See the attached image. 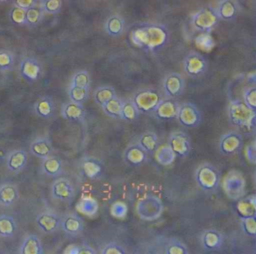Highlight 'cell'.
I'll list each match as a JSON object with an SVG mask.
<instances>
[{
  "label": "cell",
  "mask_w": 256,
  "mask_h": 254,
  "mask_svg": "<svg viewBox=\"0 0 256 254\" xmlns=\"http://www.w3.org/2000/svg\"><path fill=\"white\" fill-rule=\"evenodd\" d=\"M130 39L138 48L154 53L166 47L169 41V32L162 25H140L132 30Z\"/></svg>",
  "instance_id": "1"
},
{
  "label": "cell",
  "mask_w": 256,
  "mask_h": 254,
  "mask_svg": "<svg viewBox=\"0 0 256 254\" xmlns=\"http://www.w3.org/2000/svg\"><path fill=\"white\" fill-rule=\"evenodd\" d=\"M228 113L230 123L240 129L250 131L256 125V110L250 108L240 100L230 101Z\"/></svg>",
  "instance_id": "2"
},
{
  "label": "cell",
  "mask_w": 256,
  "mask_h": 254,
  "mask_svg": "<svg viewBox=\"0 0 256 254\" xmlns=\"http://www.w3.org/2000/svg\"><path fill=\"white\" fill-rule=\"evenodd\" d=\"M194 176L199 188L206 192H214L221 184L220 170L210 163H202L198 166Z\"/></svg>",
  "instance_id": "3"
},
{
  "label": "cell",
  "mask_w": 256,
  "mask_h": 254,
  "mask_svg": "<svg viewBox=\"0 0 256 254\" xmlns=\"http://www.w3.org/2000/svg\"><path fill=\"white\" fill-rule=\"evenodd\" d=\"M221 184L224 194L230 200H240L246 192V180L238 170H230L221 180Z\"/></svg>",
  "instance_id": "4"
},
{
  "label": "cell",
  "mask_w": 256,
  "mask_h": 254,
  "mask_svg": "<svg viewBox=\"0 0 256 254\" xmlns=\"http://www.w3.org/2000/svg\"><path fill=\"white\" fill-rule=\"evenodd\" d=\"M136 212L142 221L152 222L161 218L164 205L156 196L146 195L136 203Z\"/></svg>",
  "instance_id": "5"
},
{
  "label": "cell",
  "mask_w": 256,
  "mask_h": 254,
  "mask_svg": "<svg viewBox=\"0 0 256 254\" xmlns=\"http://www.w3.org/2000/svg\"><path fill=\"white\" fill-rule=\"evenodd\" d=\"M162 99L161 93L156 89H144L136 92L132 101L139 113H150L154 111Z\"/></svg>",
  "instance_id": "6"
},
{
  "label": "cell",
  "mask_w": 256,
  "mask_h": 254,
  "mask_svg": "<svg viewBox=\"0 0 256 254\" xmlns=\"http://www.w3.org/2000/svg\"><path fill=\"white\" fill-rule=\"evenodd\" d=\"M178 122L186 128H197L202 122V115L196 104L185 102L179 104L178 116Z\"/></svg>",
  "instance_id": "7"
},
{
  "label": "cell",
  "mask_w": 256,
  "mask_h": 254,
  "mask_svg": "<svg viewBox=\"0 0 256 254\" xmlns=\"http://www.w3.org/2000/svg\"><path fill=\"white\" fill-rule=\"evenodd\" d=\"M50 194L54 200L68 203L76 197V188L70 179L60 176L52 184Z\"/></svg>",
  "instance_id": "8"
},
{
  "label": "cell",
  "mask_w": 256,
  "mask_h": 254,
  "mask_svg": "<svg viewBox=\"0 0 256 254\" xmlns=\"http://www.w3.org/2000/svg\"><path fill=\"white\" fill-rule=\"evenodd\" d=\"M208 68L206 58L198 52H190L184 61V69L187 75L191 77H198L203 75Z\"/></svg>",
  "instance_id": "9"
},
{
  "label": "cell",
  "mask_w": 256,
  "mask_h": 254,
  "mask_svg": "<svg viewBox=\"0 0 256 254\" xmlns=\"http://www.w3.org/2000/svg\"><path fill=\"white\" fill-rule=\"evenodd\" d=\"M218 19L216 11L210 8H203L194 14L192 25L196 30L209 33L218 23Z\"/></svg>",
  "instance_id": "10"
},
{
  "label": "cell",
  "mask_w": 256,
  "mask_h": 254,
  "mask_svg": "<svg viewBox=\"0 0 256 254\" xmlns=\"http://www.w3.org/2000/svg\"><path fill=\"white\" fill-rule=\"evenodd\" d=\"M168 144L174 152L176 157L185 158L191 153V140L188 134H186L184 131H173L169 135Z\"/></svg>",
  "instance_id": "11"
},
{
  "label": "cell",
  "mask_w": 256,
  "mask_h": 254,
  "mask_svg": "<svg viewBox=\"0 0 256 254\" xmlns=\"http://www.w3.org/2000/svg\"><path fill=\"white\" fill-rule=\"evenodd\" d=\"M163 90L168 98H179L185 90V80L179 73H170L164 77L163 81Z\"/></svg>",
  "instance_id": "12"
},
{
  "label": "cell",
  "mask_w": 256,
  "mask_h": 254,
  "mask_svg": "<svg viewBox=\"0 0 256 254\" xmlns=\"http://www.w3.org/2000/svg\"><path fill=\"white\" fill-rule=\"evenodd\" d=\"M84 228V221L77 214H67L61 218L60 229L68 237H78Z\"/></svg>",
  "instance_id": "13"
},
{
  "label": "cell",
  "mask_w": 256,
  "mask_h": 254,
  "mask_svg": "<svg viewBox=\"0 0 256 254\" xmlns=\"http://www.w3.org/2000/svg\"><path fill=\"white\" fill-rule=\"evenodd\" d=\"M242 146V136L235 131H230L222 136L218 142V149L222 153L226 155H234L241 150Z\"/></svg>",
  "instance_id": "14"
},
{
  "label": "cell",
  "mask_w": 256,
  "mask_h": 254,
  "mask_svg": "<svg viewBox=\"0 0 256 254\" xmlns=\"http://www.w3.org/2000/svg\"><path fill=\"white\" fill-rule=\"evenodd\" d=\"M36 223L42 232L52 234L60 229L61 217L54 212H44L37 216Z\"/></svg>",
  "instance_id": "15"
},
{
  "label": "cell",
  "mask_w": 256,
  "mask_h": 254,
  "mask_svg": "<svg viewBox=\"0 0 256 254\" xmlns=\"http://www.w3.org/2000/svg\"><path fill=\"white\" fill-rule=\"evenodd\" d=\"M178 108L179 104L174 99L167 98L160 101L152 113L160 120H172L176 119Z\"/></svg>",
  "instance_id": "16"
},
{
  "label": "cell",
  "mask_w": 256,
  "mask_h": 254,
  "mask_svg": "<svg viewBox=\"0 0 256 254\" xmlns=\"http://www.w3.org/2000/svg\"><path fill=\"white\" fill-rule=\"evenodd\" d=\"M200 245L206 251H217L224 245V236L221 232L214 229L205 230L200 236Z\"/></svg>",
  "instance_id": "17"
},
{
  "label": "cell",
  "mask_w": 256,
  "mask_h": 254,
  "mask_svg": "<svg viewBox=\"0 0 256 254\" xmlns=\"http://www.w3.org/2000/svg\"><path fill=\"white\" fill-rule=\"evenodd\" d=\"M20 74L25 80L35 82L41 75V64L34 58H25L20 62Z\"/></svg>",
  "instance_id": "18"
},
{
  "label": "cell",
  "mask_w": 256,
  "mask_h": 254,
  "mask_svg": "<svg viewBox=\"0 0 256 254\" xmlns=\"http://www.w3.org/2000/svg\"><path fill=\"white\" fill-rule=\"evenodd\" d=\"M61 114L66 120L80 122L84 121L86 112L84 104L70 101V102L64 104Z\"/></svg>",
  "instance_id": "19"
},
{
  "label": "cell",
  "mask_w": 256,
  "mask_h": 254,
  "mask_svg": "<svg viewBox=\"0 0 256 254\" xmlns=\"http://www.w3.org/2000/svg\"><path fill=\"white\" fill-rule=\"evenodd\" d=\"M28 163V154L22 149L12 151L6 158V167L10 172L20 173Z\"/></svg>",
  "instance_id": "20"
},
{
  "label": "cell",
  "mask_w": 256,
  "mask_h": 254,
  "mask_svg": "<svg viewBox=\"0 0 256 254\" xmlns=\"http://www.w3.org/2000/svg\"><path fill=\"white\" fill-rule=\"evenodd\" d=\"M30 151L34 156L43 160L53 155L54 148L49 139L40 137L31 143Z\"/></svg>",
  "instance_id": "21"
},
{
  "label": "cell",
  "mask_w": 256,
  "mask_h": 254,
  "mask_svg": "<svg viewBox=\"0 0 256 254\" xmlns=\"http://www.w3.org/2000/svg\"><path fill=\"white\" fill-rule=\"evenodd\" d=\"M34 111L42 119H49L53 117L56 111V105L53 98L49 96L40 98L34 105Z\"/></svg>",
  "instance_id": "22"
},
{
  "label": "cell",
  "mask_w": 256,
  "mask_h": 254,
  "mask_svg": "<svg viewBox=\"0 0 256 254\" xmlns=\"http://www.w3.org/2000/svg\"><path fill=\"white\" fill-rule=\"evenodd\" d=\"M148 154L144 150L138 143L130 145L124 152V158L132 165H140L148 158Z\"/></svg>",
  "instance_id": "23"
},
{
  "label": "cell",
  "mask_w": 256,
  "mask_h": 254,
  "mask_svg": "<svg viewBox=\"0 0 256 254\" xmlns=\"http://www.w3.org/2000/svg\"><path fill=\"white\" fill-rule=\"evenodd\" d=\"M41 170L43 174L49 177L58 178L60 177L64 172V164L60 158L52 155L42 160Z\"/></svg>",
  "instance_id": "24"
},
{
  "label": "cell",
  "mask_w": 256,
  "mask_h": 254,
  "mask_svg": "<svg viewBox=\"0 0 256 254\" xmlns=\"http://www.w3.org/2000/svg\"><path fill=\"white\" fill-rule=\"evenodd\" d=\"M19 199L18 187L12 183L0 185V206L10 207Z\"/></svg>",
  "instance_id": "25"
},
{
  "label": "cell",
  "mask_w": 256,
  "mask_h": 254,
  "mask_svg": "<svg viewBox=\"0 0 256 254\" xmlns=\"http://www.w3.org/2000/svg\"><path fill=\"white\" fill-rule=\"evenodd\" d=\"M44 253L42 242L36 235L26 236L22 242L20 248L22 254H43Z\"/></svg>",
  "instance_id": "26"
},
{
  "label": "cell",
  "mask_w": 256,
  "mask_h": 254,
  "mask_svg": "<svg viewBox=\"0 0 256 254\" xmlns=\"http://www.w3.org/2000/svg\"><path fill=\"white\" fill-rule=\"evenodd\" d=\"M256 196L254 194L248 196L245 198H241L238 200L236 204V212L242 218L256 217Z\"/></svg>",
  "instance_id": "27"
},
{
  "label": "cell",
  "mask_w": 256,
  "mask_h": 254,
  "mask_svg": "<svg viewBox=\"0 0 256 254\" xmlns=\"http://www.w3.org/2000/svg\"><path fill=\"white\" fill-rule=\"evenodd\" d=\"M82 170L84 175L90 179H96L101 176L103 167L101 162L92 158H86L82 161Z\"/></svg>",
  "instance_id": "28"
},
{
  "label": "cell",
  "mask_w": 256,
  "mask_h": 254,
  "mask_svg": "<svg viewBox=\"0 0 256 254\" xmlns=\"http://www.w3.org/2000/svg\"><path fill=\"white\" fill-rule=\"evenodd\" d=\"M156 161L164 167L172 165L176 159V155L168 143L160 145L154 152Z\"/></svg>",
  "instance_id": "29"
},
{
  "label": "cell",
  "mask_w": 256,
  "mask_h": 254,
  "mask_svg": "<svg viewBox=\"0 0 256 254\" xmlns=\"http://www.w3.org/2000/svg\"><path fill=\"white\" fill-rule=\"evenodd\" d=\"M163 252L166 254H188L190 250L184 242L176 238L164 239L162 243Z\"/></svg>",
  "instance_id": "30"
},
{
  "label": "cell",
  "mask_w": 256,
  "mask_h": 254,
  "mask_svg": "<svg viewBox=\"0 0 256 254\" xmlns=\"http://www.w3.org/2000/svg\"><path fill=\"white\" fill-rule=\"evenodd\" d=\"M138 143L148 154H154L160 145L158 136L154 131H146L140 134Z\"/></svg>",
  "instance_id": "31"
},
{
  "label": "cell",
  "mask_w": 256,
  "mask_h": 254,
  "mask_svg": "<svg viewBox=\"0 0 256 254\" xmlns=\"http://www.w3.org/2000/svg\"><path fill=\"white\" fill-rule=\"evenodd\" d=\"M17 223L13 217L8 215H0V237L11 239L16 236Z\"/></svg>",
  "instance_id": "32"
},
{
  "label": "cell",
  "mask_w": 256,
  "mask_h": 254,
  "mask_svg": "<svg viewBox=\"0 0 256 254\" xmlns=\"http://www.w3.org/2000/svg\"><path fill=\"white\" fill-rule=\"evenodd\" d=\"M122 106V100L116 96L102 106V108L106 116L113 119H121Z\"/></svg>",
  "instance_id": "33"
},
{
  "label": "cell",
  "mask_w": 256,
  "mask_h": 254,
  "mask_svg": "<svg viewBox=\"0 0 256 254\" xmlns=\"http://www.w3.org/2000/svg\"><path fill=\"white\" fill-rule=\"evenodd\" d=\"M116 96H118L116 91L112 86H102L96 89L94 93L95 102L101 107Z\"/></svg>",
  "instance_id": "34"
},
{
  "label": "cell",
  "mask_w": 256,
  "mask_h": 254,
  "mask_svg": "<svg viewBox=\"0 0 256 254\" xmlns=\"http://www.w3.org/2000/svg\"><path fill=\"white\" fill-rule=\"evenodd\" d=\"M107 33L112 37H119L124 30V21L119 16H113L106 25Z\"/></svg>",
  "instance_id": "35"
},
{
  "label": "cell",
  "mask_w": 256,
  "mask_h": 254,
  "mask_svg": "<svg viewBox=\"0 0 256 254\" xmlns=\"http://www.w3.org/2000/svg\"><path fill=\"white\" fill-rule=\"evenodd\" d=\"M216 13L220 18L226 20H232L236 15V5L230 0H224L220 4Z\"/></svg>",
  "instance_id": "36"
},
{
  "label": "cell",
  "mask_w": 256,
  "mask_h": 254,
  "mask_svg": "<svg viewBox=\"0 0 256 254\" xmlns=\"http://www.w3.org/2000/svg\"><path fill=\"white\" fill-rule=\"evenodd\" d=\"M138 110L136 108V105L132 100L122 101V113H121V119L126 122H133L138 118Z\"/></svg>",
  "instance_id": "37"
},
{
  "label": "cell",
  "mask_w": 256,
  "mask_h": 254,
  "mask_svg": "<svg viewBox=\"0 0 256 254\" xmlns=\"http://www.w3.org/2000/svg\"><path fill=\"white\" fill-rule=\"evenodd\" d=\"M90 89L78 87V86H70L68 89V96L70 101L76 103L84 104L89 98Z\"/></svg>",
  "instance_id": "38"
},
{
  "label": "cell",
  "mask_w": 256,
  "mask_h": 254,
  "mask_svg": "<svg viewBox=\"0 0 256 254\" xmlns=\"http://www.w3.org/2000/svg\"><path fill=\"white\" fill-rule=\"evenodd\" d=\"M197 48L204 52H210L215 47V41L208 32H202L196 38Z\"/></svg>",
  "instance_id": "39"
},
{
  "label": "cell",
  "mask_w": 256,
  "mask_h": 254,
  "mask_svg": "<svg viewBox=\"0 0 256 254\" xmlns=\"http://www.w3.org/2000/svg\"><path fill=\"white\" fill-rule=\"evenodd\" d=\"M43 11L42 8L36 5L26 10V25L36 26L41 22Z\"/></svg>",
  "instance_id": "40"
},
{
  "label": "cell",
  "mask_w": 256,
  "mask_h": 254,
  "mask_svg": "<svg viewBox=\"0 0 256 254\" xmlns=\"http://www.w3.org/2000/svg\"><path fill=\"white\" fill-rule=\"evenodd\" d=\"M71 86L90 89V77L89 73L86 71H80L76 73L72 80Z\"/></svg>",
  "instance_id": "41"
},
{
  "label": "cell",
  "mask_w": 256,
  "mask_h": 254,
  "mask_svg": "<svg viewBox=\"0 0 256 254\" xmlns=\"http://www.w3.org/2000/svg\"><path fill=\"white\" fill-rule=\"evenodd\" d=\"M62 0H46L42 2V9L43 12L50 14H56L62 9Z\"/></svg>",
  "instance_id": "42"
},
{
  "label": "cell",
  "mask_w": 256,
  "mask_h": 254,
  "mask_svg": "<svg viewBox=\"0 0 256 254\" xmlns=\"http://www.w3.org/2000/svg\"><path fill=\"white\" fill-rule=\"evenodd\" d=\"M241 219V227L244 233L250 237L254 238L256 236V217L242 218Z\"/></svg>",
  "instance_id": "43"
},
{
  "label": "cell",
  "mask_w": 256,
  "mask_h": 254,
  "mask_svg": "<svg viewBox=\"0 0 256 254\" xmlns=\"http://www.w3.org/2000/svg\"><path fill=\"white\" fill-rule=\"evenodd\" d=\"M14 59L12 53L8 50H0V70L8 71L14 67Z\"/></svg>",
  "instance_id": "44"
},
{
  "label": "cell",
  "mask_w": 256,
  "mask_h": 254,
  "mask_svg": "<svg viewBox=\"0 0 256 254\" xmlns=\"http://www.w3.org/2000/svg\"><path fill=\"white\" fill-rule=\"evenodd\" d=\"M10 19L14 24L18 26L26 25V10L14 5L10 11Z\"/></svg>",
  "instance_id": "45"
},
{
  "label": "cell",
  "mask_w": 256,
  "mask_h": 254,
  "mask_svg": "<svg viewBox=\"0 0 256 254\" xmlns=\"http://www.w3.org/2000/svg\"><path fill=\"white\" fill-rule=\"evenodd\" d=\"M126 252L124 245L115 242L106 244L101 250L102 254H126Z\"/></svg>",
  "instance_id": "46"
},
{
  "label": "cell",
  "mask_w": 256,
  "mask_h": 254,
  "mask_svg": "<svg viewBox=\"0 0 256 254\" xmlns=\"http://www.w3.org/2000/svg\"><path fill=\"white\" fill-rule=\"evenodd\" d=\"M127 212H128V207H127L126 204L124 203V202H115L110 206V215L114 218L122 219V218L126 216Z\"/></svg>",
  "instance_id": "47"
},
{
  "label": "cell",
  "mask_w": 256,
  "mask_h": 254,
  "mask_svg": "<svg viewBox=\"0 0 256 254\" xmlns=\"http://www.w3.org/2000/svg\"><path fill=\"white\" fill-rule=\"evenodd\" d=\"M244 102L252 110H256V88L254 86L246 89L244 94Z\"/></svg>",
  "instance_id": "48"
},
{
  "label": "cell",
  "mask_w": 256,
  "mask_h": 254,
  "mask_svg": "<svg viewBox=\"0 0 256 254\" xmlns=\"http://www.w3.org/2000/svg\"><path fill=\"white\" fill-rule=\"evenodd\" d=\"M82 204H83L82 205L83 213L86 214V215H89V216L95 215L98 211V203L94 199H86V200H84L83 203H82Z\"/></svg>",
  "instance_id": "49"
},
{
  "label": "cell",
  "mask_w": 256,
  "mask_h": 254,
  "mask_svg": "<svg viewBox=\"0 0 256 254\" xmlns=\"http://www.w3.org/2000/svg\"><path fill=\"white\" fill-rule=\"evenodd\" d=\"M246 158L251 164H256V142L253 141L245 149Z\"/></svg>",
  "instance_id": "50"
},
{
  "label": "cell",
  "mask_w": 256,
  "mask_h": 254,
  "mask_svg": "<svg viewBox=\"0 0 256 254\" xmlns=\"http://www.w3.org/2000/svg\"><path fill=\"white\" fill-rule=\"evenodd\" d=\"M37 0H14L16 6L26 10L36 5Z\"/></svg>",
  "instance_id": "51"
},
{
  "label": "cell",
  "mask_w": 256,
  "mask_h": 254,
  "mask_svg": "<svg viewBox=\"0 0 256 254\" xmlns=\"http://www.w3.org/2000/svg\"><path fill=\"white\" fill-rule=\"evenodd\" d=\"M96 251L90 245H78V254H96Z\"/></svg>",
  "instance_id": "52"
},
{
  "label": "cell",
  "mask_w": 256,
  "mask_h": 254,
  "mask_svg": "<svg viewBox=\"0 0 256 254\" xmlns=\"http://www.w3.org/2000/svg\"><path fill=\"white\" fill-rule=\"evenodd\" d=\"M10 0H0V4H5L10 2Z\"/></svg>",
  "instance_id": "53"
},
{
  "label": "cell",
  "mask_w": 256,
  "mask_h": 254,
  "mask_svg": "<svg viewBox=\"0 0 256 254\" xmlns=\"http://www.w3.org/2000/svg\"><path fill=\"white\" fill-rule=\"evenodd\" d=\"M38 1H40V2H44V1H46V0H37V2H38Z\"/></svg>",
  "instance_id": "54"
}]
</instances>
